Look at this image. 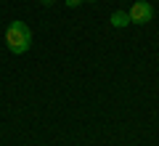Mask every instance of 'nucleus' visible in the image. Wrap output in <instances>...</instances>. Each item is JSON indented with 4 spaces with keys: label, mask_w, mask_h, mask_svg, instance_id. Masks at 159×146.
Instances as JSON below:
<instances>
[{
    "label": "nucleus",
    "mask_w": 159,
    "mask_h": 146,
    "mask_svg": "<svg viewBox=\"0 0 159 146\" xmlns=\"http://www.w3.org/2000/svg\"><path fill=\"white\" fill-rule=\"evenodd\" d=\"M6 45H8V51L16 53V56L27 53L32 48V29L24 21H11L6 29Z\"/></svg>",
    "instance_id": "1"
},
{
    "label": "nucleus",
    "mask_w": 159,
    "mask_h": 146,
    "mask_svg": "<svg viewBox=\"0 0 159 146\" xmlns=\"http://www.w3.org/2000/svg\"><path fill=\"white\" fill-rule=\"evenodd\" d=\"M127 16H130V24H148L154 21V8L148 0H135L133 8L127 11Z\"/></svg>",
    "instance_id": "2"
},
{
    "label": "nucleus",
    "mask_w": 159,
    "mask_h": 146,
    "mask_svg": "<svg viewBox=\"0 0 159 146\" xmlns=\"http://www.w3.org/2000/svg\"><path fill=\"white\" fill-rule=\"evenodd\" d=\"M109 21H111V27H117V29H125L127 24H130V16H127V11H114Z\"/></svg>",
    "instance_id": "3"
},
{
    "label": "nucleus",
    "mask_w": 159,
    "mask_h": 146,
    "mask_svg": "<svg viewBox=\"0 0 159 146\" xmlns=\"http://www.w3.org/2000/svg\"><path fill=\"white\" fill-rule=\"evenodd\" d=\"M64 3H66L69 8H77V6H82V3H85V0H64Z\"/></svg>",
    "instance_id": "4"
},
{
    "label": "nucleus",
    "mask_w": 159,
    "mask_h": 146,
    "mask_svg": "<svg viewBox=\"0 0 159 146\" xmlns=\"http://www.w3.org/2000/svg\"><path fill=\"white\" fill-rule=\"evenodd\" d=\"M40 3H43V6H53V3H56V0H40Z\"/></svg>",
    "instance_id": "5"
},
{
    "label": "nucleus",
    "mask_w": 159,
    "mask_h": 146,
    "mask_svg": "<svg viewBox=\"0 0 159 146\" xmlns=\"http://www.w3.org/2000/svg\"><path fill=\"white\" fill-rule=\"evenodd\" d=\"M88 3H96V0H88Z\"/></svg>",
    "instance_id": "6"
}]
</instances>
